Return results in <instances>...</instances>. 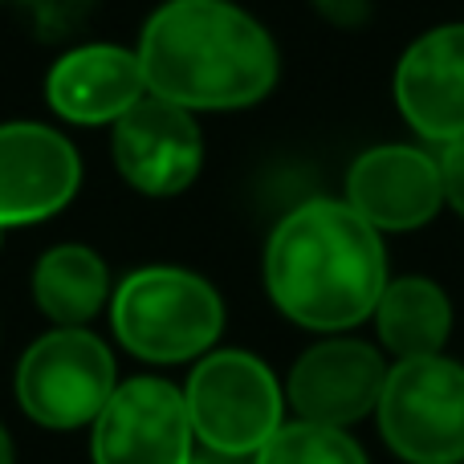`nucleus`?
I'll use <instances>...</instances> for the list:
<instances>
[{"mask_svg":"<svg viewBox=\"0 0 464 464\" xmlns=\"http://www.w3.org/2000/svg\"><path fill=\"white\" fill-rule=\"evenodd\" d=\"M265 285L289 322L338 334L375 314L387 289V256L346 200H310L294 208L265 248Z\"/></svg>","mask_w":464,"mask_h":464,"instance_id":"f257e3e1","label":"nucleus"},{"mask_svg":"<svg viewBox=\"0 0 464 464\" xmlns=\"http://www.w3.org/2000/svg\"><path fill=\"white\" fill-rule=\"evenodd\" d=\"M147 94L184 111H240L277 82L273 37L228 0H168L139 41Z\"/></svg>","mask_w":464,"mask_h":464,"instance_id":"f03ea898","label":"nucleus"},{"mask_svg":"<svg viewBox=\"0 0 464 464\" xmlns=\"http://www.w3.org/2000/svg\"><path fill=\"white\" fill-rule=\"evenodd\" d=\"M111 322L119 343L143 362H188L212 351L225 330V302L204 277L151 265L114 289Z\"/></svg>","mask_w":464,"mask_h":464,"instance_id":"7ed1b4c3","label":"nucleus"},{"mask_svg":"<svg viewBox=\"0 0 464 464\" xmlns=\"http://www.w3.org/2000/svg\"><path fill=\"white\" fill-rule=\"evenodd\" d=\"M184 403L196 440L228 457H256L285 411L273 371L248 351L204 354L184 387Z\"/></svg>","mask_w":464,"mask_h":464,"instance_id":"20e7f679","label":"nucleus"},{"mask_svg":"<svg viewBox=\"0 0 464 464\" xmlns=\"http://www.w3.org/2000/svg\"><path fill=\"white\" fill-rule=\"evenodd\" d=\"M114 387V354L82 326H57L41 334L16 367V403L33 424L53 432L94 424Z\"/></svg>","mask_w":464,"mask_h":464,"instance_id":"39448f33","label":"nucleus"},{"mask_svg":"<svg viewBox=\"0 0 464 464\" xmlns=\"http://www.w3.org/2000/svg\"><path fill=\"white\" fill-rule=\"evenodd\" d=\"M379 432L408 464L464 460V367L444 354L403 359L387 371L375 408Z\"/></svg>","mask_w":464,"mask_h":464,"instance_id":"423d86ee","label":"nucleus"},{"mask_svg":"<svg viewBox=\"0 0 464 464\" xmlns=\"http://www.w3.org/2000/svg\"><path fill=\"white\" fill-rule=\"evenodd\" d=\"M192 420L184 392L168 379L139 375L114 387L111 403L94 420V464H188Z\"/></svg>","mask_w":464,"mask_h":464,"instance_id":"0eeeda50","label":"nucleus"},{"mask_svg":"<svg viewBox=\"0 0 464 464\" xmlns=\"http://www.w3.org/2000/svg\"><path fill=\"white\" fill-rule=\"evenodd\" d=\"M114 168L143 196H176L196 179L204 139L192 111L147 94L114 122Z\"/></svg>","mask_w":464,"mask_h":464,"instance_id":"6e6552de","label":"nucleus"},{"mask_svg":"<svg viewBox=\"0 0 464 464\" xmlns=\"http://www.w3.org/2000/svg\"><path fill=\"white\" fill-rule=\"evenodd\" d=\"M387 362L359 338H326L310 346L289 371V403L297 420L326 428H351L379 408L387 387Z\"/></svg>","mask_w":464,"mask_h":464,"instance_id":"1a4fd4ad","label":"nucleus"},{"mask_svg":"<svg viewBox=\"0 0 464 464\" xmlns=\"http://www.w3.org/2000/svg\"><path fill=\"white\" fill-rule=\"evenodd\" d=\"M82 163L73 143L41 122L0 127V228L37 225L73 200Z\"/></svg>","mask_w":464,"mask_h":464,"instance_id":"9d476101","label":"nucleus"},{"mask_svg":"<svg viewBox=\"0 0 464 464\" xmlns=\"http://www.w3.org/2000/svg\"><path fill=\"white\" fill-rule=\"evenodd\" d=\"M346 204L379 232L424 228L444 204L440 160L420 147H371L351 163Z\"/></svg>","mask_w":464,"mask_h":464,"instance_id":"9b49d317","label":"nucleus"},{"mask_svg":"<svg viewBox=\"0 0 464 464\" xmlns=\"http://www.w3.org/2000/svg\"><path fill=\"white\" fill-rule=\"evenodd\" d=\"M395 106L428 143L464 139V24L424 33L395 70Z\"/></svg>","mask_w":464,"mask_h":464,"instance_id":"f8f14e48","label":"nucleus"},{"mask_svg":"<svg viewBox=\"0 0 464 464\" xmlns=\"http://www.w3.org/2000/svg\"><path fill=\"white\" fill-rule=\"evenodd\" d=\"M49 106L65 122L102 127L119 122L139 98H147V78L139 53L119 45H82L70 49L45 78Z\"/></svg>","mask_w":464,"mask_h":464,"instance_id":"ddd939ff","label":"nucleus"},{"mask_svg":"<svg viewBox=\"0 0 464 464\" xmlns=\"http://www.w3.org/2000/svg\"><path fill=\"white\" fill-rule=\"evenodd\" d=\"M375 326L383 346L395 359H428L440 354L452 330V305L436 281L400 277L387 281L383 297L375 305Z\"/></svg>","mask_w":464,"mask_h":464,"instance_id":"4468645a","label":"nucleus"},{"mask_svg":"<svg viewBox=\"0 0 464 464\" xmlns=\"http://www.w3.org/2000/svg\"><path fill=\"white\" fill-rule=\"evenodd\" d=\"M111 273L102 256L86 245H57L33 269V297L41 314L53 318L57 326H82L90 322L106 302Z\"/></svg>","mask_w":464,"mask_h":464,"instance_id":"2eb2a0df","label":"nucleus"},{"mask_svg":"<svg viewBox=\"0 0 464 464\" xmlns=\"http://www.w3.org/2000/svg\"><path fill=\"white\" fill-rule=\"evenodd\" d=\"M253 464H367V457L346 436V428L297 420V424H281L253 457Z\"/></svg>","mask_w":464,"mask_h":464,"instance_id":"dca6fc26","label":"nucleus"},{"mask_svg":"<svg viewBox=\"0 0 464 464\" xmlns=\"http://www.w3.org/2000/svg\"><path fill=\"white\" fill-rule=\"evenodd\" d=\"M16 5L24 8V16H33L41 37L57 41V37H70V33L82 29V21H86L94 0H16Z\"/></svg>","mask_w":464,"mask_h":464,"instance_id":"f3484780","label":"nucleus"},{"mask_svg":"<svg viewBox=\"0 0 464 464\" xmlns=\"http://www.w3.org/2000/svg\"><path fill=\"white\" fill-rule=\"evenodd\" d=\"M440 179H444V204H452V208L464 217V139H457V143L444 147Z\"/></svg>","mask_w":464,"mask_h":464,"instance_id":"a211bd4d","label":"nucleus"},{"mask_svg":"<svg viewBox=\"0 0 464 464\" xmlns=\"http://www.w3.org/2000/svg\"><path fill=\"white\" fill-rule=\"evenodd\" d=\"M248 457H228V452H217V449H204V452H192L188 464H245Z\"/></svg>","mask_w":464,"mask_h":464,"instance_id":"6ab92c4d","label":"nucleus"},{"mask_svg":"<svg viewBox=\"0 0 464 464\" xmlns=\"http://www.w3.org/2000/svg\"><path fill=\"white\" fill-rule=\"evenodd\" d=\"M0 464H13V440H8L5 428H0Z\"/></svg>","mask_w":464,"mask_h":464,"instance_id":"aec40b11","label":"nucleus"}]
</instances>
